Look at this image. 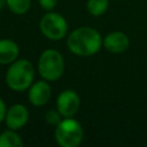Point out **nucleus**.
<instances>
[{"label":"nucleus","mask_w":147,"mask_h":147,"mask_svg":"<svg viewBox=\"0 0 147 147\" xmlns=\"http://www.w3.org/2000/svg\"><path fill=\"white\" fill-rule=\"evenodd\" d=\"M8 8L15 14H24L31 6V0H6Z\"/></svg>","instance_id":"obj_12"},{"label":"nucleus","mask_w":147,"mask_h":147,"mask_svg":"<svg viewBox=\"0 0 147 147\" xmlns=\"http://www.w3.org/2000/svg\"><path fill=\"white\" fill-rule=\"evenodd\" d=\"M18 46L10 39L0 40V64L13 63L18 55Z\"/></svg>","instance_id":"obj_10"},{"label":"nucleus","mask_w":147,"mask_h":147,"mask_svg":"<svg viewBox=\"0 0 147 147\" xmlns=\"http://www.w3.org/2000/svg\"><path fill=\"white\" fill-rule=\"evenodd\" d=\"M40 30L42 34L51 40L62 39L68 31V23L65 18L57 13H47L40 21Z\"/></svg>","instance_id":"obj_5"},{"label":"nucleus","mask_w":147,"mask_h":147,"mask_svg":"<svg viewBox=\"0 0 147 147\" xmlns=\"http://www.w3.org/2000/svg\"><path fill=\"white\" fill-rule=\"evenodd\" d=\"M5 2H6V0H0V9L3 7V5H5Z\"/></svg>","instance_id":"obj_17"},{"label":"nucleus","mask_w":147,"mask_h":147,"mask_svg":"<svg viewBox=\"0 0 147 147\" xmlns=\"http://www.w3.org/2000/svg\"><path fill=\"white\" fill-rule=\"evenodd\" d=\"M103 46L110 53H122L129 47V38L123 32L114 31L106 36Z\"/></svg>","instance_id":"obj_9"},{"label":"nucleus","mask_w":147,"mask_h":147,"mask_svg":"<svg viewBox=\"0 0 147 147\" xmlns=\"http://www.w3.org/2000/svg\"><path fill=\"white\" fill-rule=\"evenodd\" d=\"M79 96L72 90H64L56 100V109L63 117H72L79 108Z\"/></svg>","instance_id":"obj_6"},{"label":"nucleus","mask_w":147,"mask_h":147,"mask_svg":"<svg viewBox=\"0 0 147 147\" xmlns=\"http://www.w3.org/2000/svg\"><path fill=\"white\" fill-rule=\"evenodd\" d=\"M6 124L11 130H18L23 127L29 119V111L23 105L11 106L6 114Z\"/></svg>","instance_id":"obj_7"},{"label":"nucleus","mask_w":147,"mask_h":147,"mask_svg":"<svg viewBox=\"0 0 147 147\" xmlns=\"http://www.w3.org/2000/svg\"><path fill=\"white\" fill-rule=\"evenodd\" d=\"M108 7V0H88L87 1V10L93 16L102 15Z\"/></svg>","instance_id":"obj_13"},{"label":"nucleus","mask_w":147,"mask_h":147,"mask_svg":"<svg viewBox=\"0 0 147 147\" xmlns=\"http://www.w3.org/2000/svg\"><path fill=\"white\" fill-rule=\"evenodd\" d=\"M22 145L23 141L15 130L10 129L0 134V147H21Z\"/></svg>","instance_id":"obj_11"},{"label":"nucleus","mask_w":147,"mask_h":147,"mask_svg":"<svg viewBox=\"0 0 147 147\" xmlns=\"http://www.w3.org/2000/svg\"><path fill=\"white\" fill-rule=\"evenodd\" d=\"M68 48L71 53L79 56L94 55L102 45L100 33L88 26H82L74 30L67 40Z\"/></svg>","instance_id":"obj_1"},{"label":"nucleus","mask_w":147,"mask_h":147,"mask_svg":"<svg viewBox=\"0 0 147 147\" xmlns=\"http://www.w3.org/2000/svg\"><path fill=\"white\" fill-rule=\"evenodd\" d=\"M64 70V60L55 49H46L38 61V71L46 80L59 79Z\"/></svg>","instance_id":"obj_3"},{"label":"nucleus","mask_w":147,"mask_h":147,"mask_svg":"<svg viewBox=\"0 0 147 147\" xmlns=\"http://www.w3.org/2000/svg\"><path fill=\"white\" fill-rule=\"evenodd\" d=\"M57 3V0H39V5L45 10H52Z\"/></svg>","instance_id":"obj_15"},{"label":"nucleus","mask_w":147,"mask_h":147,"mask_svg":"<svg viewBox=\"0 0 147 147\" xmlns=\"http://www.w3.org/2000/svg\"><path fill=\"white\" fill-rule=\"evenodd\" d=\"M51 86L48 83L44 80H39L31 85L30 91H29V101L33 106H44L48 102L51 98Z\"/></svg>","instance_id":"obj_8"},{"label":"nucleus","mask_w":147,"mask_h":147,"mask_svg":"<svg viewBox=\"0 0 147 147\" xmlns=\"http://www.w3.org/2000/svg\"><path fill=\"white\" fill-rule=\"evenodd\" d=\"M33 67L28 60H18L14 62L7 70L6 83L14 91H24L31 86L33 80Z\"/></svg>","instance_id":"obj_2"},{"label":"nucleus","mask_w":147,"mask_h":147,"mask_svg":"<svg viewBox=\"0 0 147 147\" xmlns=\"http://www.w3.org/2000/svg\"><path fill=\"white\" fill-rule=\"evenodd\" d=\"M83 134L82 125L71 117H65L56 125L55 139L62 147L78 146L83 140Z\"/></svg>","instance_id":"obj_4"},{"label":"nucleus","mask_w":147,"mask_h":147,"mask_svg":"<svg viewBox=\"0 0 147 147\" xmlns=\"http://www.w3.org/2000/svg\"><path fill=\"white\" fill-rule=\"evenodd\" d=\"M6 114H7V109H6V105L3 102V100L0 98V123L6 118Z\"/></svg>","instance_id":"obj_16"},{"label":"nucleus","mask_w":147,"mask_h":147,"mask_svg":"<svg viewBox=\"0 0 147 147\" xmlns=\"http://www.w3.org/2000/svg\"><path fill=\"white\" fill-rule=\"evenodd\" d=\"M60 113L59 110H48L45 115V119L48 124H52V125H57L60 122H61V118H60Z\"/></svg>","instance_id":"obj_14"}]
</instances>
